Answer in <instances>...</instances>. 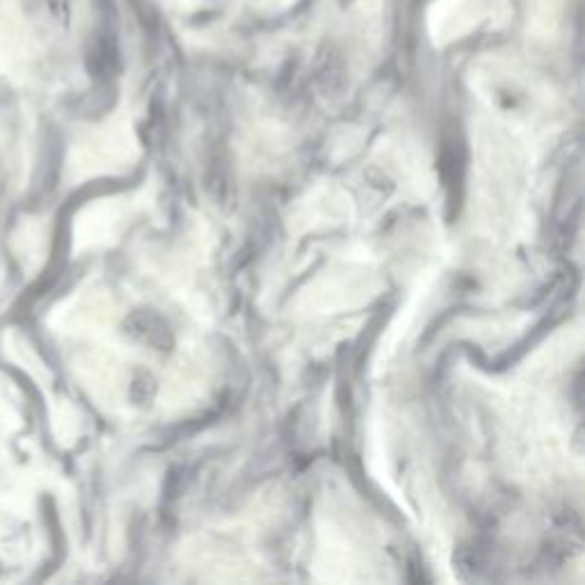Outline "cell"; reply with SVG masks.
Masks as SVG:
<instances>
[{"instance_id": "obj_1", "label": "cell", "mask_w": 585, "mask_h": 585, "mask_svg": "<svg viewBox=\"0 0 585 585\" xmlns=\"http://www.w3.org/2000/svg\"><path fill=\"white\" fill-rule=\"evenodd\" d=\"M48 14H51V19H55V23H60L62 28L69 26L71 21V3L69 0H44Z\"/></svg>"}]
</instances>
